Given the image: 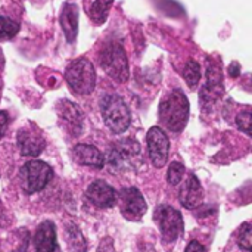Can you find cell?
<instances>
[{
	"label": "cell",
	"mask_w": 252,
	"mask_h": 252,
	"mask_svg": "<svg viewBox=\"0 0 252 252\" xmlns=\"http://www.w3.org/2000/svg\"><path fill=\"white\" fill-rule=\"evenodd\" d=\"M190 105L182 89H173L159 103L158 117L162 127L173 133H180L189 120Z\"/></svg>",
	"instance_id": "1"
},
{
	"label": "cell",
	"mask_w": 252,
	"mask_h": 252,
	"mask_svg": "<svg viewBox=\"0 0 252 252\" xmlns=\"http://www.w3.org/2000/svg\"><path fill=\"white\" fill-rule=\"evenodd\" d=\"M100 112L106 127L114 134H123L131 124V114L126 100L117 93H108L100 99Z\"/></svg>",
	"instance_id": "2"
},
{
	"label": "cell",
	"mask_w": 252,
	"mask_h": 252,
	"mask_svg": "<svg viewBox=\"0 0 252 252\" xmlns=\"http://www.w3.org/2000/svg\"><path fill=\"white\" fill-rule=\"evenodd\" d=\"M96 80V69L87 58H78L72 61L65 71V81L69 90L78 96H87L93 93Z\"/></svg>",
	"instance_id": "3"
},
{
	"label": "cell",
	"mask_w": 252,
	"mask_h": 252,
	"mask_svg": "<svg viewBox=\"0 0 252 252\" xmlns=\"http://www.w3.org/2000/svg\"><path fill=\"white\" fill-rule=\"evenodd\" d=\"M102 69L117 83H127L130 77L127 53L118 41L106 43L99 55Z\"/></svg>",
	"instance_id": "4"
},
{
	"label": "cell",
	"mask_w": 252,
	"mask_h": 252,
	"mask_svg": "<svg viewBox=\"0 0 252 252\" xmlns=\"http://www.w3.org/2000/svg\"><path fill=\"white\" fill-rule=\"evenodd\" d=\"M21 185L27 195H34L43 190L53 177V170L49 164L40 159H31L21 168Z\"/></svg>",
	"instance_id": "5"
},
{
	"label": "cell",
	"mask_w": 252,
	"mask_h": 252,
	"mask_svg": "<svg viewBox=\"0 0 252 252\" xmlns=\"http://www.w3.org/2000/svg\"><path fill=\"white\" fill-rule=\"evenodd\" d=\"M154 220L161 230L164 242L171 244L183 233L182 213L171 205H158L154 211Z\"/></svg>",
	"instance_id": "6"
},
{
	"label": "cell",
	"mask_w": 252,
	"mask_h": 252,
	"mask_svg": "<svg viewBox=\"0 0 252 252\" xmlns=\"http://www.w3.org/2000/svg\"><path fill=\"white\" fill-rule=\"evenodd\" d=\"M224 94V84H223V72L221 65L219 61L208 59L207 65V83L199 92V102L202 109L211 108L217 100L221 99Z\"/></svg>",
	"instance_id": "7"
},
{
	"label": "cell",
	"mask_w": 252,
	"mask_h": 252,
	"mask_svg": "<svg viewBox=\"0 0 252 252\" xmlns=\"http://www.w3.org/2000/svg\"><path fill=\"white\" fill-rule=\"evenodd\" d=\"M140 155V145L134 139H123L118 140L108 152V158H105V162H108L109 168L114 171H121L126 168H131L134 165L136 158Z\"/></svg>",
	"instance_id": "8"
},
{
	"label": "cell",
	"mask_w": 252,
	"mask_h": 252,
	"mask_svg": "<svg viewBox=\"0 0 252 252\" xmlns=\"http://www.w3.org/2000/svg\"><path fill=\"white\" fill-rule=\"evenodd\" d=\"M146 143H148V154L152 165L155 168H162L168 162V154H170V139L167 133L158 126L151 127L146 134Z\"/></svg>",
	"instance_id": "9"
},
{
	"label": "cell",
	"mask_w": 252,
	"mask_h": 252,
	"mask_svg": "<svg viewBox=\"0 0 252 252\" xmlns=\"http://www.w3.org/2000/svg\"><path fill=\"white\" fill-rule=\"evenodd\" d=\"M120 207L123 217L130 221H139L148 210L146 201L137 188H126L121 190Z\"/></svg>",
	"instance_id": "10"
},
{
	"label": "cell",
	"mask_w": 252,
	"mask_h": 252,
	"mask_svg": "<svg viewBox=\"0 0 252 252\" xmlns=\"http://www.w3.org/2000/svg\"><path fill=\"white\" fill-rule=\"evenodd\" d=\"M16 143L24 157H38L46 146L44 137L34 126L21 128L16 134Z\"/></svg>",
	"instance_id": "11"
},
{
	"label": "cell",
	"mask_w": 252,
	"mask_h": 252,
	"mask_svg": "<svg viewBox=\"0 0 252 252\" xmlns=\"http://www.w3.org/2000/svg\"><path fill=\"white\" fill-rule=\"evenodd\" d=\"M117 190L105 180H94L86 190V198L99 208H111L117 202Z\"/></svg>",
	"instance_id": "12"
},
{
	"label": "cell",
	"mask_w": 252,
	"mask_h": 252,
	"mask_svg": "<svg viewBox=\"0 0 252 252\" xmlns=\"http://www.w3.org/2000/svg\"><path fill=\"white\" fill-rule=\"evenodd\" d=\"M58 114L59 118L65 123L68 131L74 136H80L84 128V115L81 109L71 100H61L58 103Z\"/></svg>",
	"instance_id": "13"
},
{
	"label": "cell",
	"mask_w": 252,
	"mask_h": 252,
	"mask_svg": "<svg viewBox=\"0 0 252 252\" xmlns=\"http://www.w3.org/2000/svg\"><path fill=\"white\" fill-rule=\"evenodd\" d=\"M202 199H204L202 185L195 174H190L179 192V201L185 208L193 210L202 204Z\"/></svg>",
	"instance_id": "14"
},
{
	"label": "cell",
	"mask_w": 252,
	"mask_h": 252,
	"mask_svg": "<svg viewBox=\"0 0 252 252\" xmlns=\"http://www.w3.org/2000/svg\"><path fill=\"white\" fill-rule=\"evenodd\" d=\"M35 252H59L56 241V227L50 220H44L35 232L34 236Z\"/></svg>",
	"instance_id": "15"
},
{
	"label": "cell",
	"mask_w": 252,
	"mask_h": 252,
	"mask_svg": "<svg viewBox=\"0 0 252 252\" xmlns=\"http://www.w3.org/2000/svg\"><path fill=\"white\" fill-rule=\"evenodd\" d=\"M72 155H74V159L81 165H87V167H93L99 170L105 167L103 154L93 145H84V143L75 145Z\"/></svg>",
	"instance_id": "16"
},
{
	"label": "cell",
	"mask_w": 252,
	"mask_h": 252,
	"mask_svg": "<svg viewBox=\"0 0 252 252\" xmlns=\"http://www.w3.org/2000/svg\"><path fill=\"white\" fill-rule=\"evenodd\" d=\"M61 27L68 43H74L78 34V7L74 3H65L61 13Z\"/></svg>",
	"instance_id": "17"
},
{
	"label": "cell",
	"mask_w": 252,
	"mask_h": 252,
	"mask_svg": "<svg viewBox=\"0 0 252 252\" xmlns=\"http://www.w3.org/2000/svg\"><path fill=\"white\" fill-rule=\"evenodd\" d=\"M112 3L114 0H84V9L92 22L102 25L108 19Z\"/></svg>",
	"instance_id": "18"
},
{
	"label": "cell",
	"mask_w": 252,
	"mask_h": 252,
	"mask_svg": "<svg viewBox=\"0 0 252 252\" xmlns=\"http://www.w3.org/2000/svg\"><path fill=\"white\" fill-rule=\"evenodd\" d=\"M201 77H202V72H201V66L196 61L190 59L186 62L185 68H183V78L186 81V84L193 90L198 87L199 81H201Z\"/></svg>",
	"instance_id": "19"
},
{
	"label": "cell",
	"mask_w": 252,
	"mask_h": 252,
	"mask_svg": "<svg viewBox=\"0 0 252 252\" xmlns=\"http://www.w3.org/2000/svg\"><path fill=\"white\" fill-rule=\"evenodd\" d=\"M68 247L71 252H86L87 250V244L81 235V232L78 230V227L75 224H68Z\"/></svg>",
	"instance_id": "20"
},
{
	"label": "cell",
	"mask_w": 252,
	"mask_h": 252,
	"mask_svg": "<svg viewBox=\"0 0 252 252\" xmlns=\"http://www.w3.org/2000/svg\"><path fill=\"white\" fill-rule=\"evenodd\" d=\"M19 31V24L9 16H0V41L12 40Z\"/></svg>",
	"instance_id": "21"
},
{
	"label": "cell",
	"mask_w": 252,
	"mask_h": 252,
	"mask_svg": "<svg viewBox=\"0 0 252 252\" xmlns=\"http://www.w3.org/2000/svg\"><path fill=\"white\" fill-rule=\"evenodd\" d=\"M183 174H185V165L182 162H171L170 167H168V173H167V180L168 183H171L173 186H177L182 179H183Z\"/></svg>",
	"instance_id": "22"
},
{
	"label": "cell",
	"mask_w": 252,
	"mask_h": 252,
	"mask_svg": "<svg viewBox=\"0 0 252 252\" xmlns=\"http://www.w3.org/2000/svg\"><path fill=\"white\" fill-rule=\"evenodd\" d=\"M251 224L250 223H244L239 229V238H238V244L239 247L245 252H251L252 247V236H251Z\"/></svg>",
	"instance_id": "23"
},
{
	"label": "cell",
	"mask_w": 252,
	"mask_h": 252,
	"mask_svg": "<svg viewBox=\"0 0 252 252\" xmlns=\"http://www.w3.org/2000/svg\"><path fill=\"white\" fill-rule=\"evenodd\" d=\"M236 126L247 136L251 134V111L250 109H244L236 115Z\"/></svg>",
	"instance_id": "24"
},
{
	"label": "cell",
	"mask_w": 252,
	"mask_h": 252,
	"mask_svg": "<svg viewBox=\"0 0 252 252\" xmlns=\"http://www.w3.org/2000/svg\"><path fill=\"white\" fill-rule=\"evenodd\" d=\"M9 127V114L6 111H0V139L6 134V130Z\"/></svg>",
	"instance_id": "25"
},
{
	"label": "cell",
	"mask_w": 252,
	"mask_h": 252,
	"mask_svg": "<svg viewBox=\"0 0 252 252\" xmlns=\"http://www.w3.org/2000/svg\"><path fill=\"white\" fill-rule=\"evenodd\" d=\"M185 252H205V247L201 245L198 241H190Z\"/></svg>",
	"instance_id": "26"
},
{
	"label": "cell",
	"mask_w": 252,
	"mask_h": 252,
	"mask_svg": "<svg viewBox=\"0 0 252 252\" xmlns=\"http://www.w3.org/2000/svg\"><path fill=\"white\" fill-rule=\"evenodd\" d=\"M229 75L233 77V78H238L241 75V65L238 62H233L230 66H229Z\"/></svg>",
	"instance_id": "27"
},
{
	"label": "cell",
	"mask_w": 252,
	"mask_h": 252,
	"mask_svg": "<svg viewBox=\"0 0 252 252\" xmlns=\"http://www.w3.org/2000/svg\"><path fill=\"white\" fill-rule=\"evenodd\" d=\"M1 87H3V83H1V78H0V93H1Z\"/></svg>",
	"instance_id": "28"
}]
</instances>
